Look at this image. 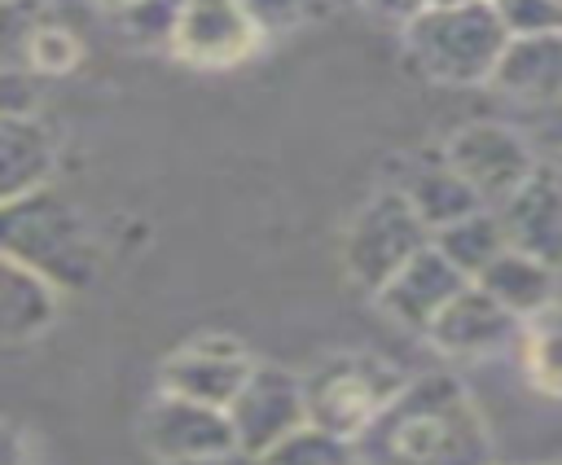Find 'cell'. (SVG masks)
Here are the masks:
<instances>
[{
  "instance_id": "obj_1",
  "label": "cell",
  "mask_w": 562,
  "mask_h": 465,
  "mask_svg": "<svg viewBox=\"0 0 562 465\" xmlns=\"http://www.w3.org/2000/svg\"><path fill=\"white\" fill-rule=\"evenodd\" d=\"M351 443L360 465H492V434L452 373L408 377Z\"/></svg>"
},
{
  "instance_id": "obj_2",
  "label": "cell",
  "mask_w": 562,
  "mask_h": 465,
  "mask_svg": "<svg viewBox=\"0 0 562 465\" xmlns=\"http://www.w3.org/2000/svg\"><path fill=\"white\" fill-rule=\"evenodd\" d=\"M0 254L40 272L57 294L92 285L101 268V246L88 215L53 184L0 206Z\"/></svg>"
},
{
  "instance_id": "obj_3",
  "label": "cell",
  "mask_w": 562,
  "mask_h": 465,
  "mask_svg": "<svg viewBox=\"0 0 562 465\" xmlns=\"http://www.w3.org/2000/svg\"><path fill=\"white\" fill-rule=\"evenodd\" d=\"M509 44V31L492 0L426 4L404 22V53L426 79L439 83H492V70Z\"/></svg>"
},
{
  "instance_id": "obj_4",
  "label": "cell",
  "mask_w": 562,
  "mask_h": 465,
  "mask_svg": "<svg viewBox=\"0 0 562 465\" xmlns=\"http://www.w3.org/2000/svg\"><path fill=\"white\" fill-rule=\"evenodd\" d=\"M408 377L369 351H351V355H334L321 368H312V377H303V399H307V421L356 439L404 386Z\"/></svg>"
},
{
  "instance_id": "obj_5",
  "label": "cell",
  "mask_w": 562,
  "mask_h": 465,
  "mask_svg": "<svg viewBox=\"0 0 562 465\" xmlns=\"http://www.w3.org/2000/svg\"><path fill=\"white\" fill-rule=\"evenodd\" d=\"M426 246H430V228L408 206V197L400 189H382L356 211L342 241V263L360 290L378 294Z\"/></svg>"
},
{
  "instance_id": "obj_6",
  "label": "cell",
  "mask_w": 562,
  "mask_h": 465,
  "mask_svg": "<svg viewBox=\"0 0 562 465\" xmlns=\"http://www.w3.org/2000/svg\"><path fill=\"white\" fill-rule=\"evenodd\" d=\"M443 162L483 197V206H501L540 171L527 136L514 123L492 118L452 132V140L443 145Z\"/></svg>"
},
{
  "instance_id": "obj_7",
  "label": "cell",
  "mask_w": 562,
  "mask_h": 465,
  "mask_svg": "<svg viewBox=\"0 0 562 465\" xmlns=\"http://www.w3.org/2000/svg\"><path fill=\"white\" fill-rule=\"evenodd\" d=\"M228 421H233V439L246 456L268 452L277 439H285L290 430H299L307 421L303 377H294L290 368H277V364H255L228 404Z\"/></svg>"
},
{
  "instance_id": "obj_8",
  "label": "cell",
  "mask_w": 562,
  "mask_h": 465,
  "mask_svg": "<svg viewBox=\"0 0 562 465\" xmlns=\"http://www.w3.org/2000/svg\"><path fill=\"white\" fill-rule=\"evenodd\" d=\"M145 443L162 465H189V461H206L220 452H233V421L228 408H211L184 395H158L145 412Z\"/></svg>"
},
{
  "instance_id": "obj_9",
  "label": "cell",
  "mask_w": 562,
  "mask_h": 465,
  "mask_svg": "<svg viewBox=\"0 0 562 465\" xmlns=\"http://www.w3.org/2000/svg\"><path fill=\"white\" fill-rule=\"evenodd\" d=\"M259 39L263 35L237 0H184L171 48L193 66H237L255 53Z\"/></svg>"
},
{
  "instance_id": "obj_10",
  "label": "cell",
  "mask_w": 562,
  "mask_h": 465,
  "mask_svg": "<svg viewBox=\"0 0 562 465\" xmlns=\"http://www.w3.org/2000/svg\"><path fill=\"white\" fill-rule=\"evenodd\" d=\"M250 368L255 360L233 338H202L162 364V390L211 404V408H228L241 382L250 377Z\"/></svg>"
},
{
  "instance_id": "obj_11",
  "label": "cell",
  "mask_w": 562,
  "mask_h": 465,
  "mask_svg": "<svg viewBox=\"0 0 562 465\" xmlns=\"http://www.w3.org/2000/svg\"><path fill=\"white\" fill-rule=\"evenodd\" d=\"M522 333V320L509 316L487 290H479L474 281L461 285V294L435 316V325L426 329V338L443 351V355H492L501 347H509Z\"/></svg>"
},
{
  "instance_id": "obj_12",
  "label": "cell",
  "mask_w": 562,
  "mask_h": 465,
  "mask_svg": "<svg viewBox=\"0 0 562 465\" xmlns=\"http://www.w3.org/2000/svg\"><path fill=\"white\" fill-rule=\"evenodd\" d=\"M461 285H465V276L435 246H426L378 290V307L391 320H400L404 329H422L426 333L435 325V316L461 294Z\"/></svg>"
},
{
  "instance_id": "obj_13",
  "label": "cell",
  "mask_w": 562,
  "mask_h": 465,
  "mask_svg": "<svg viewBox=\"0 0 562 465\" xmlns=\"http://www.w3.org/2000/svg\"><path fill=\"white\" fill-rule=\"evenodd\" d=\"M479 290H487L509 316H518L522 325L544 316L553 307V294H558V276L549 268L544 254H531L522 246H505L479 276H474Z\"/></svg>"
},
{
  "instance_id": "obj_14",
  "label": "cell",
  "mask_w": 562,
  "mask_h": 465,
  "mask_svg": "<svg viewBox=\"0 0 562 465\" xmlns=\"http://www.w3.org/2000/svg\"><path fill=\"white\" fill-rule=\"evenodd\" d=\"M492 88L522 105L562 97V35H509Z\"/></svg>"
},
{
  "instance_id": "obj_15",
  "label": "cell",
  "mask_w": 562,
  "mask_h": 465,
  "mask_svg": "<svg viewBox=\"0 0 562 465\" xmlns=\"http://www.w3.org/2000/svg\"><path fill=\"white\" fill-rule=\"evenodd\" d=\"M57 145L53 132L35 114L0 118V206L26 197L53 180Z\"/></svg>"
},
{
  "instance_id": "obj_16",
  "label": "cell",
  "mask_w": 562,
  "mask_h": 465,
  "mask_svg": "<svg viewBox=\"0 0 562 465\" xmlns=\"http://www.w3.org/2000/svg\"><path fill=\"white\" fill-rule=\"evenodd\" d=\"M505 224L509 246H522L531 254H544L553 246H562V184L549 171H536L514 197H505L501 206H492Z\"/></svg>"
},
{
  "instance_id": "obj_17",
  "label": "cell",
  "mask_w": 562,
  "mask_h": 465,
  "mask_svg": "<svg viewBox=\"0 0 562 465\" xmlns=\"http://www.w3.org/2000/svg\"><path fill=\"white\" fill-rule=\"evenodd\" d=\"M53 320H57V290L40 272L0 254V342H31Z\"/></svg>"
},
{
  "instance_id": "obj_18",
  "label": "cell",
  "mask_w": 562,
  "mask_h": 465,
  "mask_svg": "<svg viewBox=\"0 0 562 465\" xmlns=\"http://www.w3.org/2000/svg\"><path fill=\"white\" fill-rule=\"evenodd\" d=\"M391 189H400L408 197V206L422 215V224L430 232H439V228H448V224H457V219H465L470 211L483 206V197L443 162V154H439V162L408 167L400 175V184H391Z\"/></svg>"
},
{
  "instance_id": "obj_19",
  "label": "cell",
  "mask_w": 562,
  "mask_h": 465,
  "mask_svg": "<svg viewBox=\"0 0 562 465\" xmlns=\"http://www.w3.org/2000/svg\"><path fill=\"white\" fill-rule=\"evenodd\" d=\"M430 246H435L465 281H474V276L509 246V237H505L501 215H496L492 206H479V211H470L465 219H457V224L430 232Z\"/></svg>"
},
{
  "instance_id": "obj_20",
  "label": "cell",
  "mask_w": 562,
  "mask_h": 465,
  "mask_svg": "<svg viewBox=\"0 0 562 465\" xmlns=\"http://www.w3.org/2000/svg\"><path fill=\"white\" fill-rule=\"evenodd\" d=\"M255 465H356V443L303 421L299 430L277 439L268 452H259Z\"/></svg>"
},
{
  "instance_id": "obj_21",
  "label": "cell",
  "mask_w": 562,
  "mask_h": 465,
  "mask_svg": "<svg viewBox=\"0 0 562 465\" xmlns=\"http://www.w3.org/2000/svg\"><path fill=\"white\" fill-rule=\"evenodd\" d=\"M180 4L184 0H132V4L114 9V18H119V31L136 44H171Z\"/></svg>"
},
{
  "instance_id": "obj_22",
  "label": "cell",
  "mask_w": 562,
  "mask_h": 465,
  "mask_svg": "<svg viewBox=\"0 0 562 465\" xmlns=\"http://www.w3.org/2000/svg\"><path fill=\"white\" fill-rule=\"evenodd\" d=\"M518 132L527 136L540 171H558L562 167V97H549V101L527 105Z\"/></svg>"
},
{
  "instance_id": "obj_23",
  "label": "cell",
  "mask_w": 562,
  "mask_h": 465,
  "mask_svg": "<svg viewBox=\"0 0 562 465\" xmlns=\"http://www.w3.org/2000/svg\"><path fill=\"white\" fill-rule=\"evenodd\" d=\"M40 22V0H0V66H26V44Z\"/></svg>"
},
{
  "instance_id": "obj_24",
  "label": "cell",
  "mask_w": 562,
  "mask_h": 465,
  "mask_svg": "<svg viewBox=\"0 0 562 465\" xmlns=\"http://www.w3.org/2000/svg\"><path fill=\"white\" fill-rule=\"evenodd\" d=\"M75 61H79V39L57 22H40V31L26 44V66L40 75H66Z\"/></svg>"
},
{
  "instance_id": "obj_25",
  "label": "cell",
  "mask_w": 562,
  "mask_h": 465,
  "mask_svg": "<svg viewBox=\"0 0 562 465\" xmlns=\"http://www.w3.org/2000/svg\"><path fill=\"white\" fill-rule=\"evenodd\" d=\"M509 35H562V0H496Z\"/></svg>"
},
{
  "instance_id": "obj_26",
  "label": "cell",
  "mask_w": 562,
  "mask_h": 465,
  "mask_svg": "<svg viewBox=\"0 0 562 465\" xmlns=\"http://www.w3.org/2000/svg\"><path fill=\"white\" fill-rule=\"evenodd\" d=\"M237 4H241V13L255 22L259 35H281V31L299 26V22L312 13L316 0H237Z\"/></svg>"
},
{
  "instance_id": "obj_27",
  "label": "cell",
  "mask_w": 562,
  "mask_h": 465,
  "mask_svg": "<svg viewBox=\"0 0 562 465\" xmlns=\"http://www.w3.org/2000/svg\"><path fill=\"white\" fill-rule=\"evenodd\" d=\"M35 114V79L22 66H0V118Z\"/></svg>"
},
{
  "instance_id": "obj_28",
  "label": "cell",
  "mask_w": 562,
  "mask_h": 465,
  "mask_svg": "<svg viewBox=\"0 0 562 465\" xmlns=\"http://www.w3.org/2000/svg\"><path fill=\"white\" fill-rule=\"evenodd\" d=\"M0 465H31L26 439H22L13 426H4V421H0Z\"/></svg>"
},
{
  "instance_id": "obj_29",
  "label": "cell",
  "mask_w": 562,
  "mask_h": 465,
  "mask_svg": "<svg viewBox=\"0 0 562 465\" xmlns=\"http://www.w3.org/2000/svg\"><path fill=\"white\" fill-rule=\"evenodd\" d=\"M360 4H369L373 13H386V18H400V22H408L417 9H426L430 0H360Z\"/></svg>"
},
{
  "instance_id": "obj_30",
  "label": "cell",
  "mask_w": 562,
  "mask_h": 465,
  "mask_svg": "<svg viewBox=\"0 0 562 465\" xmlns=\"http://www.w3.org/2000/svg\"><path fill=\"white\" fill-rule=\"evenodd\" d=\"M189 465H255V456H246L241 447H233V452H220V456H206V461H189Z\"/></svg>"
},
{
  "instance_id": "obj_31",
  "label": "cell",
  "mask_w": 562,
  "mask_h": 465,
  "mask_svg": "<svg viewBox=\"0 0 562 465\" xmlns=\"http://www.w3.org/2000/svg\"><path fill=\"white\" fill-rule=\"evenodd\" d=\"M105 9H123V4H132V0H101Z\"/></svg>"
},
{
  "instance_id": "obj_32",
  "label": "cell",
  "mask_w": 562,
  "mask_h": 465,
  "mask_svg": "<svg viewBox=\"0 0 562 465\" xmlns=\"http://www.w3.org/2000/svg\"><path fill=\"white\" fill-rule=\"evenodd\" d=\"M430 4H448V0H430Z\"/></svg>"
},
{
  "instance_id": "obj_33",
  "label": "cell",
  "mask_w": 562,
  "mask_h": 465,
  "mask_svg": "<svg viewBox=\"0 0 562 465\" xmlns=\"http://www.w3.org/2000/svg\"><path fill=\"white\" fill-rule=\"evenodd\" d=\"M492 4H496V0H492Z\"/></svg>"
},
{
  "instance_id": "obj_34",
  "label": "cell",
  "mask_w": 562,
  "mask_h": 465,
  "mask_svg": "<svg viewBox=\"0 0 562 465\" xmlns=\"http://www.w3.org/2000/svg\"><path fill=\"white\" fill-rule=\"evenodd\" d=\"M356 465H360V461H356Z\"/></svg>"
}]
</instances>
